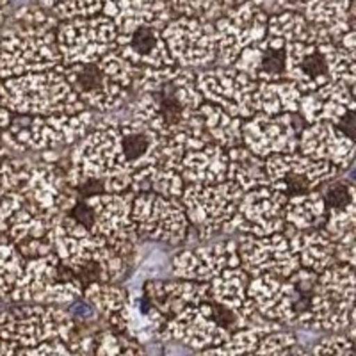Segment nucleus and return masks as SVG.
I'll list each match as a JSON object with an SVG mask.
<instances>
[{
    "instance_id": "nucleus-1",
    "label": "nucleus",
    "mask_w": 356,
    "mask_h": 356,
    "mask_svg": "<svg viewBox=\"0 0 356 356\" xmlns=\"http://www.w3.org/2000/svg\"><path fill=\"white\" fill-rule=\"evenodd\" d=\"M205 100L196 86V72L180 66L173 77L162 82L150 93H138V98L120 107L123 116L141 120L161 138L178 132L205 134L200 104Z\"/></svg>"
},
{
    "instance_id": "nucleus-2",
    "label": "nucleus",
    "mask_w": 356,
    "mask_h": 356,
    "mask_svg": "<svg viewBox=\"0 0 356 356\" xmlns=\"http://www.w3.org/2000/svg\"><path fill=\"white\" fill-rule=\"evenodd\" d=\"M355 289V266L332 264L319 273L308 308L296 316L294 323L305 330L330 333H346L356 328Z\"/></svg>"
},
{
    "instance_id": "nucleus-3",
    "label": "nucleus",
    "mask_w": 356,
    "mask_h": 356,
    "mask_svg": "<svg viewBox=\"0 0 356 356\" xmlns=\"http://www.w3.org/2000/svg\"><path fill=\"white\" fill-rule=\"evenodd\" d=\"M61 66L0 81V106L13 114L31 116L77 114L86 111L88 107L66 81Z\"/></svg>"
},
{
    "instance_id": "nucleus-4",
    "label": "nucleus",
    "mask_w": 356,
    "mask_h": 356,
    "mask_svg": "<svg viewBox=\"0 0 356 356\" xmlns=\"http://www.w3.org/2000/svg\"><path fill=\"white\" fill-rule=\"evenodd\" d=\"M56 31L8 17L0 31V81L59 68Z\"/></svg>"
},
{
    "instance_id": "nucleus-5",
    "label": "nucleus",
    "mask_w": 356,
    "mask_h": 356,
    "mask_svg": "<svg viewBox=\"0 0 356 356\" xmlns=\"http://www.w3.org/2000/svg\"><path fill=\"white\" fill-rule=\"evenodd\" d=\"M157 166L180 175L186 186L216 184L227 180L228 155L207 132H178L161 138Z\"/></svg>"
},
{
    "instance_id": "nucleus-6",
    "label": "nucleus",
    "mask_w": 356,
    "mask_h": 356,
    "mask_svg": "<svg viewBox=\"0 0 356 356\" xmlns=\"http://www.w3.org/2000/svg\"><path fill=\"white\" fill-rule=\"evenodd\" d=\"M95 114L89 109L77 114H11L8 129L0 130V138L9 150H57L77 143L91 130Z\"/></svg>"
},
{
    "instance_id": "nucleus-7",
    "label": "nucleus",
    "mask_w": 356,
    "mask_h": 356,
    "mask_svg": "<svg viewBox=\"0 0 356 356\" xmlns=\"http://www.w3.org/2000/svg\"><path fill=\"white\" fill-rule=\"evenodd\" d=\"M77 328L75 321L57 305L15 303L0 314V337L20 348H34L41 342H68Z\"/></svg>"
},
{
    "instance_id": "nucleus-8",
    "label": "nucleus",
    "mask_w": 356,
    "mask_h": 356,
    "mask_svg": "<svg viewBox=\"0 0 356 356\" xmlns=\"http://www.w3.org/2000/svg\"><path fill=\"white\" fill-rule=\"evenodd\" d=\"M244 191L232 180L216 184H187L180 202L186 209L191 227L200 241H211L221 234L225 222L237 211Z\"/></svg>"
},
{
    "instance_id": "nucleus-9",
    "label": "nucleus",
    "mask_w": 356,
    "mask_h": 356,
    "mask_svg": "<svg viewBox=\"0 0 356 356\" xmlns=\"http://www.w3.org/2000/svg\"><path fill=\"white\" fill-rule=\"evenodd\" d=\"M132 221L139 237L178 246L187 241L191 222L180 198L145 191L134 196Z\"/></svg>"
},
{
    "instance_id": "nucleus-10",
    "label": "nucleus",
    "mask_w": 356,
    "mask_h": 356,
    "mask_svg": "<svg viewBox=\"0 0 356 356\" xmlns=\"http://www.w3.org/2000/svg\"><path fill=\"white\" fill-rule=\"evenodd\" d=\"M136 193H97L86 196L91 207V222L88 230L106 241L107 246L123 257H134L139 234L132 221V202Z\"/></svg>"
},
{
    "instance_id": "nucleus-11",
    "label": "nucleus",
    "mask_w": 356,
    "mask_h": 356,
    "mask_svg": "<svg viewBox=\"0 0 356 356\" xmlns=\"http://www.w3.org/2000/svg\"><path fill=\"white\" fill-rule=\"evenodd\" d=\"M116 34V25L102 13L61 22L56 31V40L63 65L98 61L114 50Z\"/></svg>"
},
{
    "instance_id": "nucleus-12",
    "label": "nucleus",
    "mask_w": 356,
    "mask_h": 356,
    "mask_svg": "<svg viewBox=\"0 0 356 356\" xmlns=\"http://www.w3.org/2000/svg\"><path fill=\"white\" fill-rule=\"evenodd\" d=\"M196 86L207 102L241 120L257 114V86L259 81L234 66L196 72Z\"/></svg>"
},
{
    "instance_id": "nucleus-13",
    "label": "nucleus",
    "mask_w": 356,
    "mask_h": 356,
    "mask_svg": "<svg viewBox=\"0 0 356 356\" xmlns=\"http://www.w3.org/2000/svg\"><path fill=\"white\" fill-rule=\"evenodd\" d=\"M289 196L269 186H260L246 191L237 211L225 222L221 234H251L257 237L282 232L285 227L284 207Z\"/></svg>"
},
{
    "instance_id": "nucleus-14",
    "label": "nucleus",
    "mask_w": 356,
    "mask_h": 356,
    "mask_svg": "<svg viewBox=\"0 0 356 356\" xmlns=\"http://www.w3.org/2000/svg\"><path fill=\"white\" fill-rule=\"evenodd\" d=\"M267 15L260 6L237 2L214 22L218 57L222 66H232L246 47L259 43L267 36Z\"/></svg>"
},
{
    "instance_id": "nucleus-15",
    "label": "nucleus",
    "mask_w": 356,
    "mask_h": 356,
    "mask_svg": "<svg viewBox=\"0 0 356 356\" xmlns=\"http://www.w3.org/2000/svg\"><path fill=\"white\" fill-rule=\"evenodd\" d=\"M175 63L186 68L207 66L218 57V41L212 22L200 18H171L161 31Z\"/></svg>"
},
{
    "instance_id": "nucleus-16",
    "label": "nucleus",
    "mask_w": 356,
    "mask_h": 356,
    "mask_svg": "<svg viewBox=\"0 0 356 356\" xmlns=\"http://www.w3.org/2000/svg\"><path fill=\"white\" fill-rule=\"evenodd\" d=\"M266 171L271 186L287 196L317 189L340 173L332 162L317 161L300 152L269 155L266 157Z\"/></svg>"
},
{
    "instance_id": "nucleus-17",
    "label": "nucleus",
    "mask_w": 356,
    "mask_h": 356,
    "mask_svg": "<svg viewBox=\"0 0 356 356\" xmlns=\"http://www.w3.org/2000/svg\"><path fill=\"white\" fill-rule=\"evenodd\" d=\"M232 333L214 319V305L203 301L198 305H187L175 316L168 317L159 340L177 342L196 351L218 348L230 339Z\"/></svg>"
},
{
    "instance_id": "nucleus-18",
    "label": "nucleus",
    "mask_w": 356,
    "mask_h": 356,
    "mask_svg": "<svg viewBox=\"0 0 356 356\" xmlns=\"http://www.w3.org/2000/svg\"><path fill=\"white\" fill-rule=\"evenodd\" d=\"M237 255L241 267L250 275V278L259 275L289 278L300 267L298 255L284 232L262 237L243 234V237L237 241Z\"/></svg>"
},
{
    "instance_id": "nucleus-19",
    "label": "nucleus",
    "mask_w": 356,
    "mask_h": 356,
    "mask_svg": "<svg viewBox=\"0 0 356 356\" xmlns=\"http://www.w3.org/2000/svg\"><path fill=\"white\" fill-rule=\"evenodd\" d=\"M61 72L89 109L113 113L129 102L130 89L111 77L100 61L63 65Z\"/></svg>"
},
{
    "instance_id": "nucleus-20",
    "label": "nucleus",
    "mask_w": 356,
    "mask_h": 356,
    "mask_svg": "<svg viewBox=\"0 0 356 356\" xmlns=\"http://www.w3.org/2000/svg\"><path fill=\"white\" fill-rule=\"evenodd\" d=\"M47 239L52 244V250L61 266L68 267L70 271L77 273L81 267L89 262H100L113 248L102 237L79 222L72 214H65L50 228Z\"/></svg>"
},
{
    "instance_id": "nucleus-21",
    "label": "nucleus",
    "mask_w": 356,
    "mask_h": 356,
    "mask_svg": "<svg viewBox=\"0 0 356 356\" xmlns=\"http://www.w3.org/2000/svg\"><path fill=\"white\" fill-rule=\"evenodd\" d=\"M294 113L266 114L257 113L244 120L241 127L243 145L259 157L273 154H292L298 152L300 134L294 129Z\"/></svg>"
},
{
    "instance_id": "nucleus-22",
    "label": "nucleus",
    "mask_w": 356,
    "mask_h": 356,
    "mask_svg": "<svg viewBox=\"0 0 356 356\" xmlns=\"http://www.w3.org/2000/svg\"><path fill=\"white\" fill-rule=\"evenodd\" d=\"M237 241L227 243L200 244L191 250L178 251L171 259L170 271L175 278L193 280V282H211L214 276L228 267H239Z\"/></svg>"
},
{
    "instance_id": "nucleus-23",
    "label": "nucleus",
    "mask_w": 356,
    "mask_h": 356,
    "mask_svg": "<svg viewBox=\"0 0 356 356\" xmlns=\"http://www.w3.org/2000/svg\"><path fill=\"white\" fill-rule=\"evenodd\" d=\"M246 296L264 317L282 324L294 323L300 300L310 301V298H303L296 291L289 278L273 275H259L250 278Z\"/></svg>"
},
{
    "instance_id": "nucleus-24",
    "label": "nucleus",
    "mask_w": 356,
    "mask_h": 356,
    "mask_svg": "<svg viewBox=\"0 0 356 356\" xmlns=\"http://www.w3.org/2000/svg\"><path fill=\"white\" fill-rule=\"evenodd\" d=\"M298 152L317 161H328L340 171L353 164L356 154L355 139L340 132L333 123H308L298 138Z\"/></svg>"
},
{
    "instance_id": "nucleus-25",
    "label": "nucleus",
    "mask_w": 356,
    "mask_h": 356,
    "mask_svg": "<svg viewBox=\"0 0 356 356\" xmlns=\"http://www.w3.org/2000/svg\"><path fill=\"white\" fill-rule=\"evenodd\" d=\"M301 15L314 31V43H337L355 29V0H303Z\"/></svg>"
},
{
    "instance_id": "nucleus-26",
    "label": "nucleus",
    "mask_w": 356,
    "mask_h": 356,
    "mask_svg": "<svg viewBox=\"0 0 356 356\" xmlns=\"http://www.w3.org/2000/svg\"><path fill=\"white\" fill-rule=\"evenodd\" d=\"M161 31L162 29L154 25H141L125 34H116L114 52L120 54L134 66L162 68L177 65L164 43Z\"/></svg>"
},
{
    "instance_id": "nucleus-27",
    "label": "nucleus",
    "mask_w": 356,
    "mask_h": 356,
    "mask_svg": "<svg viewBox=\"0 0 356 356\" xmlns=\"http://www.w3.org/2000/svg\"><path fill=\"white\" fill-rule=\"evenodd\" d=\"M287 41L267 34L259 43L246 47L234 61V68L259 82H276L285 79Z\"/></svg>"
},
{
    "instance_id": "nucleus-28",
    "label": "nucleus",
    "mask_w": 356,
    "mask_h": 356,
    "mask_svg": "<svg viewBox=\"0 0 356 356\" xmlns=\"http://www.w3.org/2000/svg\"><path fill=\"white\" fill-rule=\"evenodd\" d=\"M285 81L294 82L301 93H310L330 82L326 57L319 44L307 41H289L285 57Z\"/></svg>"
},
{
    "instance_id": "nucleus-29",
    "label": "nucleus",
    "mask_w": 356,
    "mask_h": 356,
    "mask_svg": "<svg viewBox=\"0 0 356 356\" xmlns=\"http://www.w3.org/2000/svg\"><path fill=\"white\" fill-rule=\"evenodd\" d=\"M100 13L113 20L118 34H125L141 25L162 29L175 18L170 0H104Z\"/></svg>"
},
{
    "instance_id": "nucleus-30",
    "label": "nucleus",
    "mask_w": 356,
    "mask_h": 356,
    "mask_svg": "<svg viewBox=\"0 0 356 356\" xmlns=\"http://www.w3.org/2000/svg\"><path fill=\"white\" fill-rule=\"evenodd\" d=\"M145 292L154 307L166 317L175 316L187 305H198L211 301V285L209 282H193V280H146L143 284Z\"/></svg>"
},
{
    "instance_id": "nucleus-31",
    "label": "nucleus",
    "mask_w": 356,
    "mask_h": 356,
    "mask_svg": "<svg viewBox=\"0 0 356 356\" xmlns=\"http://www.w3.org/2000/svg\"><path fill=\"white\" fill-rule=\"evenodd\" d=\"M348 111H356L355 89L342 82L330 81L316 91L301 95L298 113L307 125L317 122H330L335 125Z\"/></svg>"
},
{
    "instance_id": "nucleus-32",
    "label": "nucleus",
    "mask_w": 356,
    "mask_h": 356,
    "mask_svg": "<svg viewBox=\"0 0 356 356\" xmlns=\"http://www.w3.org/2000/svg\"><path fill=\"white\" fill-rule=\"evenodd\" d=\"M65 214L66 212L59 211L57 207L44 209V207L25 200L20 209L9 218L6 235L15 244L31 239H43V237H47L50 228Z\"/></svg>"
},
{
    "instance_id": "nucleus-33",
    "label": "nucleus",
    "mask_w": 356,
    "mask_h": 356,
    "mask_svg": "<svg viewBox=\"0 0 356 356\" xmlns=\"http://www.w3.org/2000/svg\"><path fill=\"white\" fill-rule=\"evenodd\" d=\"M31 161L8 155L0 157V232L6 234L8 221L25 202V178Z\"/></svg>"
},
{
    "instance_id": "nucleus-34",
    "label": "nucleus",
    "mask_w": 356,
    "mask_h": 356,
    "mask_svg": "<svg viewBox=\"0 0 356 356\" xmlns=\"http://www.w3.org/2000/svg\"><path fill=\"white\" fill-rule=\"evenodd\" d=\"M291 246L300 260V267L323 273L335 262V241L323 227L310 230H296L289 237Z\"/></svg>"
},
{
    "instance_id": "nucleus-35",
    "label": "nucleus",
    "mask_w": 356,
    "mask_h": 356,
    "mask_svg": "<svg viewBox=\"0 0 356 356\" xmlns=\"http://www.w3.org/2000/svg\"><path fill=\"white\" fill-rule=\"evenodd\" d=\"M68 187L65 180V173L59 166L50 162H31L25 178V200L36 203V205L50 209L57 207V200L63 191Z\"/></svg>"
},
{
    "instance_id": "nucleus-36",
    "label": "nucleus",
    "mask_w": 356,
    "mask_h": 356,
    "mask_svg": "<svg viewBox=\"0 0 356 356\" xmlns=\"http://www.w3.org/2000/svg\"><path fill=\"white\" fill-rule=\"evenodd\" d=\"M227 180L237 184L244 193L271 184L266 171V159L253 154L250 148H246L244 145L232 146L227 150Z\"/></svg>"
},
{
    "instance_id": "nucleus-37",
    "label": "nucleus",
    "mask_w": 356,
    "mask_h": 356,
    "mask_svg": "<svg viewBox=\"0 0 356 356\" xmlns=\"http://www.w3.org/2000/svg\"><path fill=\"white\" fill-rule=\"evenodd\" d=\"M285 222L292 225L296 230L321 228L326 221V205L319 191H308L301 195H292L284 207Z\"/></svg>"
},
{
    "instance_id": "nucleus-38",
    "label": "nucleus",
    "mask_w": 356,
    "mask_h": 356,
    "mask_svg": "<svg viewBox=\"0 0 356 356\" xmlns=\"http://www.w3.org/2000/svg\"><path fill=\"white\" fill-rule=\"evenodd\" d=\"M198 113L202 114L205 132L211 136L216 145L222 146L225 150H228L232 146L243 145L241 127H243L244 120L232 116L227 111H222L219 106H214L207 100L200 104Z\"/></svg>"
},
{
    "instance_id": "nucleus-39",
    "label": "nucleus",
    "mask_w": 356,
    "mask_h": 356,
    "mask_svg": "<svg viewBox=\"0 0 356 356\" xmlns=\"http://www.w3.org/2000/svg\"><path fill=\"white\" fill-rule=\"evenodd\" d=\"M301 91L291 81L259 82L257 86V113L282 114L298 113Z\"/></svg>"
},
{
    "instance_id": "nucleus-40",
    "label": "nucleus",
    "mask_w": 356,
    "mask_h": 356,
    "mask_svg": "<svg viewBox=\"0 0 356 356\" xmlns=\"http://www.w3.org/2000/svg\"><path fill=\"white\" fill-rule=\"evenodd\" d=\"M248 284H250V275L243 267H228L209 282L211 301L232 312H237L248 298Z\"/></svg>"
},
{
    "instance_id": "nucleus-41",
    "label": "nucleus",
    "mask_w": 356,
    "mask_h": 356,
    "mask_svg": "<svg viewBox=\"0 0 356 356\" xmlns=\"http://www.w3.org/2000/svg\"><path fill=\"white\" fill-rule=\"evenodd\" d=\"M82 298L97 310L102 319H109L129 303V291L106 282H89L82 289Z\"/></svg>"
},
{
    "instance_id": "nucleus-42",
    "label": "nucleus",
    "mask_w": 356,
    "mask_h": 356,
    "mask_svg": "<svg viewBox=\"0 0 356 356\" xmlns=\"http://www.w3.org/2000/svg\"><path fill=\"white\" fill-rule=\"evenodd\" d=\"M267 34L289 41L314 43V31L300 11H280L267 18Z\"/></svg>"
},
{
    "instance_id": "nucleus-43",
    "label": "nucleus",
    "mask_w": 356,
    "mask_h": 356,
    "mask_svg": "<svg viewBox=\"0 0 356 356\" xmlns=\"http://www.w3.org/2000/svg\"><path fill=\"white\" fill-rule=\"evenodd\" d=\"M321 52L326 57L330 72V81L342 82L348 88L355 89L356 84V52L344 49L337 43L319 44Z\"/></svg>"
},
{
    "instance_id": "nucleus-44",
    "label": "nucleus",
    "mask_w": 356,
    "mask_h": 356,
    "mask_svg": "<svg viewBox=\"0 0 356 356\" xmlns=\"http://www.w3.org/2000/svg\"><path fill=\"white\" fill-rule=\"evenodd\" d=\"M237 4V0H170L175 15L212 22L221 18L228 9Z\"/></svg>"
},
{
    "instance_id": "nucleus-45",
    "label": "nucleus",
    "mask_w": 356,
    "mask_h": 356,
    "mask_svg": "<svg viewBox=\"0 0 356 356\" xmlns=\"http://www.w3.org/2000/svg\"><path fill=\"white\" fill-rule=\"evenodd\" d=\"M323 228L335 243H351L356 241V203L330 211L326 214Z\"/></svg>"
},
{
    "instance_id": "nucleus-46",
    "label": "nucleus",
    "mask_w": 356,
    "mask_h": 356,
    "mask_svg": "<svg viewBox=\"0 0 356 356\" xmlns=\"http://www.w3.org/2000/svg\"><path fill=\"white\" fill-rule=\"evenodd\" d=\"M38 4L50 11L57 20L93 17L102 11L104 0H40Z\"/></svg>"
},
{
    "instance_id": "nucleus-47",
    "label": "nucleus",
    "mask_w": 356,
    "mask_h": 356,
    "mask_svg": "<svg viewBox=\"0 0 356 356\" xmlns=\"http://www.w3.org/2000/svg\"><path fill=\"white\" fill-rule=\"evenodd\" d=\"M326 189L323 195L324 205H326V214L330 211H337V209H342V207L349 205L356 200L355 195V186H353L351 180H335L332 178L330 182H326Z\"/></svg>"
},
{
    "instance_id": "nucleus-48",
    "label": "nucleus",
    "mask_w": 356,
    "mask_h": 356,
    "mask_svg": "<svg viewBox=\"0 0 356 356\" xmlns=\"http://www.w3.org/2000/svg\"><path fill=\"white\" fill-rule=\"evenodd\" d=\"M296 342H300V337L296 335L294 332L276 330V332L260 337L259 346H257L253 355H289V349Z\"/></svg>"
},
{
    "instance_id": "nucleus-49",
    "label": "nucleus",
    "mask_w": 356,
    "mask_h": 356,
    "mask_svg": "<svg viewBox=\"0 0 356 356\" xmlns=\"http://www.w3.org/2000/svg\"><path fill=\"white\" fill-rule=\"evenodd\" d=\"M355 340L349 339L346 333H333L332 337L323 339L317 346L310 349L312 355H335V356H353L355 348H353Z\"/></svg>"
},
{
    "instance_id": "nucleus-50",
    "label": "nucleus",
    "mask_w": 356,
    "mask_h": 356,
    "mask_svg": "<svg viewBox=\"0 0 356 356\" xmlns=\"http://www.w3.org/2000/svg\"><path fill=\"white\" fill-rule=\"evenodd\" d=\"M335 260L349 266H356V241L335 243Z\"/></svg>"
},
{
    "instance_id": "nucleus-51",
    "label": "nucleus",
    "mask_w": 356,
    "mask_h": 356,
    "mask_svg": "<svg viewBox=\"0 0 356 356\" xmlns=\"http://www.w3.org/2000/svg\"><path fill=\"white\" fill-rule=\"evenodd\" d=\"M335 127L340 132L346 134L348 138L356 139V111H348V113L335 123Z\"/></svg>"
},
{
    "instance_id": "nucleus-52",
    "label": "nucleus",
    "mask_w": 356,
    "mask_h": 356,
    "mask_svg": "<svg viewBox=\"0 0 356 356\" xmlns=\"http://www.w3.org/2000/svg\"><path fill=\"white\" fill-rule=\"evenodd\" d=\"M18 346L0 337V355H17Z\"/></svg>"
},
{
    "instance_id": "nucleus-53",
    "label": "nucleus",
    "mask_w": 356,
    "mask_h": 356,
    "mask_svg": "<svg viewBox=\"0 0 356 356\" xmlns=\"http://www.w3.org/2000/svg\"><path fill=\"white\" fill-rule=\"evenodd\" d=\"M11 114L4 106H0V130L8 129L9 122H11Z\"/></svg>"
},
{
    "instance_id": "nucleus-54",
    "label": "nucleus",
    "mask_w": 356,
    "mask_h": 356,
    "mask_svg": "<svg viewBox=\"0 0 356 356\" xmlns=\"http://www.w3.org/2000/svg\"><path fill=\"white\" fill-rule=\"evenodd\" d=\"M8 155H11V150H9L8 146L4 145V141H2V138H0V157H8Z\"/></svg>"
},
{
    "instance_id": "nucleus-55",
    "label": "nucleus",
    "mask_w": 356,
    "mask_h": 356,
    "mask_svg": "<svg viewBox=\"0 0 356 356\" xmlns=\"http://www.w3.org/2000/svg\"><path fill=\"white\" fill-rule=\"evenodd\" d=\"M237 2H251V4H255V6H260V8H264V6L269 2V0H237Z\"/></svg>"
},
{
    "instance_id": "nucleus-56",
    "label": "nucleus",
    "mask_w": 356,
    "mask_h": 356,
    "mask_svg": "<svg viewBox=\"0 0 356 356\" xmlns=\"http://www.w3.org/2000/svg\"><path fill=\"white\" fill-rule=\"evenodd\" d=\"M298 2H303V0H298Z\"/></svg>"
}]
</instances>
